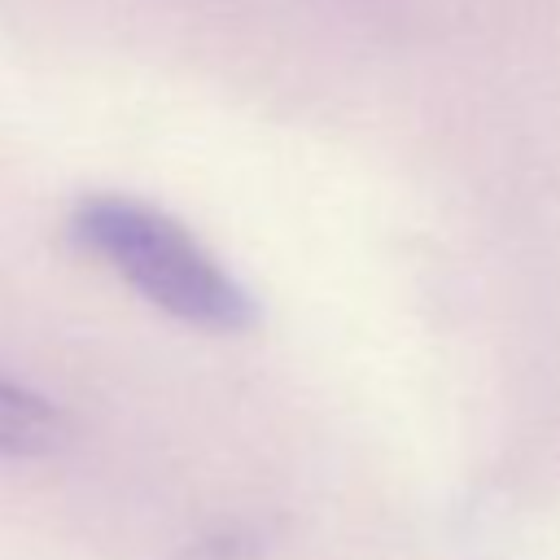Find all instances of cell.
<instances>
[{
    "mask_svg": "<svg viewBox=\"0 0 560 560\" xmlns=\"http://www.w3.org/2000/svg\"><path fill=\"white\" fill-rule=\"evenodd\" d=\"M74 236L184 324L236 332L254 319L249 293L162 210L131 197H92L74 210Z\"/></svg>",
    "mask_w": 560,
    "mask_h": 560,
    "instance_id": "cell-1",
    "label": "cell"
},
{
    "mask_svg": "<svg viewBox=\"0 0 560 560\" xmlns=\"http://www.w3.org/2000/svg\"><path fill=\"white\" fill-rule=\"evenodd\" d=\"M61 442H66L61 411L39 394L0 381V455H48Z\"/></svg>",
    "mask_w": 560,
    "mask_h": 560,
    "instance_id": "cell-2",
    "label": "cell"
}]
</instances>
